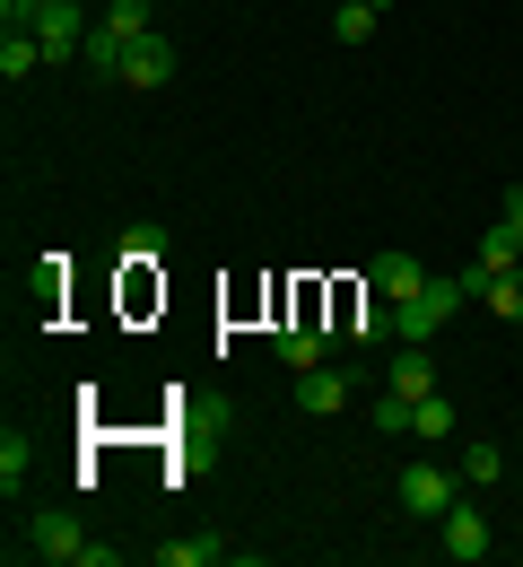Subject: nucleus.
Here are the masks:
<instances>
[{
  "label": "nucleus",
  "mask_w": 523,
  "mask_h": 567,
  "mask_svg": "<svg viewBox=\"0 0 523 567\" xmlns=\"http://www.w3.org/2000/svg\"><path fill=\"white\" fill-rule=\"evenodd\" d=\"M87 524H79L71 506H35L27 515V542H18V559H44V567H87Z\"/></svg>",
  "instance_id": "1"
},
{
  "label": "nucleus",
  "mask_w": 523,
  "mask_h": 567,
  "mask_svg": "<svg viewBox=\"0 0 523 567\" xmlns=\"http://www.w3.org/2000/svg\"><path fill=\"white\" fill-rule=\"evenodd\" d=\"M462 306H471V288H462V280H428L419 297H401V306H393V341H437Z\"/></svg>",
  "instance_id": "2"
},
{
  "label": "nucleus",
  "mask_w": 523,
  "mask_h": 567,
  "mask_svg": "<svg viewBox=\"0 0 523 567\" xmlns=\"http://www.w3.org/2000/svg\"><path fill=\"white\" fill-rule=\"evenodd\" d=\"M393 497H401V515H419V524H437V515H446L453 497V481L446 472H437V463H410V472H401V481H393Z\"/></svg>",
  "instance_id": "3"
},
{
  "label": "nucleus",
  "mask_w": 523,
  "mask_h": 567,
  "mask_svg": "<svg viewBox=\"0 0 523 567\" xmlns=\"http://www.w3.org/2000/svg\"><path fill=\"white\" fill-rule=\"evenodd\" d=\"M437 533H446V559H489V542H498V533H489V515H480V506H471V497H453L446 515H437Z\"/></svg>",
  "instance_id": "4"
},
{
  "label": "nucleus",
  "mask_w": 523,
  "mask_h": 567,
  "mask_svg": "<svg viewBox=\"0 0 523 567\" xmlns=\"http://www.w3.org/2000/svg\"><path fill=\"white\" fill-rule=\"evenodd\" d=\"M27 35L44 44V62H71L79 44H87V9H79V0H53V9H44V18L27 27Z\"/></svg>",
  "instance_id": "5"
},
{
  "label": "nucleus",
  "mask_w": 523,
  "mask_h": 567,
  "mask_svg": "<svg viewBox=\"0 0 523 567\" xmlns=\"http://www.w3.org/2000/svg\"><path fill=\"white\" fill-rule=\"evenodd\" d=\"M428 288V271L410 262V254H375L367 262V297H384V306H401V297H419Z\"/></svg>",
  "instance_id": "6"
},
{
  "label": "nucleus",
  "mask_w": 523,
  "mask_h": 567,
  "mask_svg": "<svg viewBox=\"0 0 523 567\" xmlns=\"http://www.w3.org/2000/svg\"><path fill=\"white\" fill-rule=\"evenodd\" d=\"M166 79H175V44H166V35L149 27V35L123 53V87H166Z\"/></svg>",
  "instance_id": "7"
},
{
  "label": "nucleus",
  "mask_w": 523,
  "mask_h": 567,
  "mask_svg": "<svg viewBox=\"0 0 523 567\" xmlns=\"http://www.w3.org/2000/svg\"><path fill=\"white\" fill-rule=\"evenodd\" d=\"M349 393H358V375H341V367H323V358L297 367V411H341Z\"/></svg>",
  "instance_id": "8"
},
{
  "label": "nucleus",
  "mask_w": 523,
  "mask_h": 567,
  "mask_svg": "<svg viewBox=\"0 0 523 567\" xmlns=\"http://www.w3.org/2000/svg\"><path fill=\"white\" fill-rule=\"evenodd\" d=\"M236 550H227V533H184V542H166L157 550V567H227Z\"/></svg>",
  "instance_id": "9"
},
{
  "label": "nucleus",
  "mask_w": 523,
  "mask_h": 567,
  "mask_svg": "<svg viewBox=\"0 0 523 567\" xmlns=\"http://www.w3.org/2000/svg\"><path fill=\"white\" fill-rule=\"evenodd\" d=\"M79 53H87V71H96V79H123V53H132V35H114V27H105V18H96V27H87V44H79Z\"/></svg>",
  "instance_id": "10"
},
{
  "label": "nucleus",
  "mask_w": 523,
  "mask_h": 567,
  "mask_svg": "<svg viewBox=\"0 0 523 567\" xmlns=\"http://www.w3.org/2000/svg\"><path fill=\"white\" fill-rule=\"evenodd\" d=\"M498 323H523V262H506V271H489V297H480Z\"/></svg>",
  "instance_id": "11"
},
{
  "label": "nucleus",
  "mask_w": 523,
  "mask_h": 567,
  "mask_svg": "<svg viewBox=\"0 0 523 567\" xmlns=\"http://www.w3.org/2000/svg\"><path fill=\"white\" fill-rule=\"evenodd\" d=\"M410 427H419L428 445H446V436H453L462 420H453V402H446V393H419V402H410Z\"/></svg>",
  "instance_id": "12"
},
{
  "label": "nucleus",
  "mask_w": 523,
  "mask_h": 567,
  "mask_svg": "<svg viewBox=\"0 0 523 567\" xmlns=\"http://www.w3.org/2000/svg\"><path fill=\"white\" fill-rule=\"evenodd\" d=\"M393 393H410V402H419V393H437V367H428V350H419V341L393 358Z\"/></svg>",
  "instance_id": "13"
},
{
  "label": "nucleus",
  "mask_w": 523,
  "mask_h": 567,
  "mask_svg": "<svg viewBox=\"0 0 523 567\" xmlns=\"http://www.w3.org/2000/svg\"><path fill=\"white\" fill-rule=\"evenodd\" d=\"M498 472H506V445H489V436H471V445H462V481H471V489H489Z\"/></svg>",
  "instance_id": "14"
},
{
  "label": "nucleus",
  "mask_w": 523,
  "mask_h": 567,
  "mask_svg": "<svg viewBox=\"0 0 523 567\" xmlns=\"http://www.w3.org/2000/svg\"><path fill=\"white\" fill-rule=\"evenodd\" d=\"M375 18H384L375 0H341V9H332V35H341V44H367V35H375Z\"/></svg>",
  "instance_id": "15"
},
{
  "label": "nucleus",
  "mask_w": 523,
  "mask_h": 567,
  "mask_svg": "<svg viewBox=\"0 0 523 567\" xmlns=\"http://www.w3.org/2000/svg\"><path fill=\"white\" fill-rule=\"evenodd\" d=\"M367 420L384 427V436H393V427H410V393H393V384H384V393H367Z\"/></svg>",
  "instance_id": "16"
},
{
  "label": "nucleus",
  "mask_w": 523,
  "mask_h": 567,
  "mask_svg": "<svg viewBox=\"0 0 523 567\" xmlns=\"http://www.w3.org/2000/svg\"><path fill=\"white\" fill-rule=\"evenodd\" d=\"M27 463H35V445L9 427V436H0V489H18V481H27Z\"/></svg>",
  "instance_id": "17"
},
{
  "label": "nucleus",
  "mask_w": 523,
  "mask_h": 567,
  "mask_svg": "<svg viewBox=\"0 0 523 567\" xmlns=\"http://www.w3.org/2000/svg\"><path fill=\"white\" fill-rule=\"evenodd\" d=\"M105 27L140 44V35H149V0H105Z\"/></svg>",
  "instance_id": "18"
},
{
  "label": "nucleus",
  "mask_w": 523,
  "mask_h": 567,
  "mask_svg": "<svg viewBox=\"0 0 523 567\" xmlns=\"http://www.w3.org/2000/svg\"><path fill=\"white\" fill-rule=\"evenodd\" d=\"M35 62H44V44H35V35H0V71H9V79H27Z\"/></svg>",
  "instance_id": "19"
},
{
  "label": "nucleus",
  "mask_w": 523,
  "mask_h": 567,
  "mask_svg": "<svg viewBox=\"0 0 523 567\" xmlns=\"http://www.w3.org/2000/svg\"><path fill=\"white\" fill-rule=\"evenodd\" d=\"M35 9H53V0H35Z\"/></svg>",
  "instance_id": "20"
},
{
  "label": "nucleus",
  "mask_w": 523,
  "mask_h": 567,
  "mask_svg": "<svg viewBox=\"0 0 523 567\" xmlns=\"http://www.w3.org/2000/svg\"><path fill=\"white\" fill-rule=\"evenodd\" d=\"M375 9H384V0H375Z\"/></svg>",
  "instance_id": "21"
}]
</instances>
